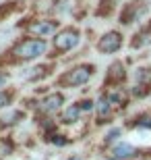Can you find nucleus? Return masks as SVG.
<instances>
[{"label":"nucleus","instance_id":"1","mask_svg":"<svg viewBox=\"0 0 151 160\" xmlns=\"http://www.w3.org/2000/svg\"><path fill=\"white\" fill-rule=\"evenodd\" d=\"M46 50H48L46 40L25 36L17 44H12L11 54H12V58H17V60H35V58H40V56H44Z\"/></svg>","mask_w":151,"mask_h":160},{"label":"nucleus","instance_id":"2","mask_svg":"<svg viewBox=\"0 0 151 160\" xmlns=\"http://www.w3.org/2000/svg\"><path fill=\"white\" fill-rule=\"evenodd\" d=\"M93 73H95V67L91 62L77 65V67H73V69H68L66 73L60 75L58 85H62V88H81V85H87L91 81Z\"/></svg>","mask_w":151,"mask_h":160},{"label":"nucleus","instance_id":"3","mask_svg":"<svg viewBox=\"0 0 151 160\" xmlns=\"http://www.w3.org/2000/svg\"><path fill=\"white\" fill-rule=\"evenodd\" d=\"M147 12H149V0H130V2H126V4L122 6L120 23L122 25L139 23Z\"/></svg>","mask_w":151,"mask_h":160},{"label":"nucleus","instance_id":"4","mask_svg":"<svg viewBox=\"0 0 151 160\" xmlns=\"http://www.w3.org/2000/svg\"><path fill=\"white\" fill-rule=\"evenodd\" d=\"M79 42H81V31L77 27H64L54 36V50L58 54L70 52L73 48L79 46Z\"/></svg>","mask_w":151,"mask_h":160},{"label":"nucleus","instance_id":"5","mask_svg":"<svg viewBox=\"0 0 151 160\" xmlns=\"http://www.w3.org/2000/svg\"><path fill=\"white\" fill-rule=\"evenodd\" d=\"M122 44H124L122 33L116 31V29H112V31H106L104 36L99 38L97 44H95V48H97L99 54H116L122 48Z\"/></svg>","mask_w":151,"mask_h":160},{"label":"nucleus","instance_id":"6","mask_svg":"<svg viewBox=\"0 0 151 160\" xmlns=\"http://www.w3.org/2000/svg\"><path fill=\"white\" fill-rule=\"evenodd\" d=\"M58 27L60 25L56 19H40V21H33L27 25V33L33 38H40V40H46L50 36H56Z\"/></svg>","mask_w":151,"mask_h":160},{"label":"nucleus","instance_id":"7","mask_svg":"<svg viewBox=\"0 0 151 160\" xmlns=\"http://www.w3.org/2000/svg\"><path fill=\"white\" fill-rule=\"evenodd\" d=\"M128 79V73H126V69H124V65H122L120 60H114L110 67H108V73H106V81H104V85L108 89L110 88H120L122 83Z\"/></svg>","mask_w":151,"mask_h":160},{"label":"nucleus","instance_id":"8","mask_svg":"<svg viewBox=\"0 0 151 160\" xmlns=\"http://www.w3.org/2000/svg\"><path fill=\"white\" fill-rule=\"evenodd\" d=\"M64 106V96L60 94V92H54V94H48L44 100L40 102V110L44 114H54V112H58L60 108Z\"/></svg>","mask_w":151,"mask_h":160},{"label":"nucleus","instance_id":"9","mask_svg":"<svg viewBox=\"0 0 151 160\" xmlns=\"http://www.w3.org/2000/svg\"><path fill=\"white\" fill-rule=\"evenodd\" d=\"M134 156H139V150L130 143H116L112 148V158L114 160H130Z\"/></svg>","mask_w":151,"mask_h":160},{"label":"nucleus","instance_id":"10","mask_svg":"<svg viewBox=\"0 0 151 160\" xmlns=\"http://www.w3.org/2000/svg\"><path fill=\"white\" fill-rule=\"evenodd\" d=\"M95 112H97V121L99 123H108V121L112 119V114H114V106L106 100L104 94H101V98L95 102Z\"/></svg>","mask_w":151,"mask_h":160},{"label":"nucleus","instance_id":"11","mask_svg":"<svg viewBox=\"0 0 151 160\" xmlns=\"http://www.w3.org/2000/svg\"><path fill=\"white\" fill-rule=\"evenodd\" d=\"M81 106H79V102H75V104H68V106L64 108V112H62V119H60V123L62 125H75L81 121Z\"/></svg>","mask_w":151,"mask_h":160},{"label":"nucleus","instance_id":"12","mask_svg":"<svg viewBox=\"0 0 151 160\" xmlns=\"http://www.w3.org/2000/svg\"><path fill=\"white\" fill-rule=\"evenodd\" d=\"M133 85H143V88H151V69L149 67H139L133 71Z\"/></svg>","mask_w":151,"mask_h":160},{"label":"nucleus","instance_id":"13","mask_svg":"<svg viewBox=\"0 0 151 160\" xmlns=\"http://www.w3.org/2000/svg\"><path fill=\"white\" fill-rule=\"evenodd\" d=\"M130 127H141V129H151V110L149 112H141L133 119V123H128Z\"/></svg>","mask_w":151,"mask_h":160},{"label":"nucleus","instance_id":"14","mask_svg":"<svg viewBox=\"0 0 151 160\" xmlns=\"http://www.w3.org/2000/svg\"><path fill=\"white\" fill-rule=\"evenodd\" d=\"M114 2L116 0H99L97 8H95V15H99V17H110L112 11H114Z\"/></svg>","mask_w":151,"mask_h":160},{"label":"nucleus","instance_id":"15","mask_svg":"<svg viewBox=\"0 0 151 160\" xmlns=\"http://www.w3.org/2000/svg\"><path fill=\"white\" fill-rule=\"evenodd\" d=\"M11 100H12V92H8V89H0V108H4V106H8L11 104Z\"/></svg>","mask_w":151,"mask_h":160},{"label":"nucleus","instance_id":"16","mask_svg":"<svg viewBox=\"0 0 151 160\" xmlns=\"http://www.w3.org/2000/svg\"><path fill=\"white\" fill-rule=\"evenodd\" d=\"M120 133H122V129H120V127H114V129H110L108 133H106V139H104V142H106V143L116 142L118 137H120Z\"/></svg>","mask_w":151,"mask_h":160},{"label":"nucleus","instance_id":"17","mask_svg":"<svg viewBox=\"0 0 151 160\" xmlns=\"http://www.w3.org/2000/svg\"><path fill=\"white\" fill-rule=\"evenodd\" d=\"M48 139H50L52 143H56V146H66V143H68V139H66V137H62L60 133H54V135H50Z\"/></svg>","mask_w":151,"mask_h":160},{"label":"nucleus","instance_id":"18","mask_svg":"<svg viewBox=\"0 0 151 160\" xmlns=\"http://www.w3.org/2000/svg\"><path fill=\"white\" fill-rule=\"evenodd\" d=\"M79 106H81L83 112H87V110H93V108H95V102H91V100L85 98V100H79Z\"/></svg>","mask_w":151,"mask_h":160},{"label":"nucleus","instance_id":"19","mask_svg":"<svg viewBox=\"0 0 151 160\" xmlns=\"http://www.w3.org/2000/svg\"><path fill=\"white\" fill-rule=\"evenodd\" d=\"M6 83H8V73H4V71H0V89L4 88Z\"/></svg>","mask_w":151,"mask_h":160},{"label":"nucleus","instance_id":"20","mask_svg":"<svg viewBox=\"0 0 151 160\" xmlns=\"http://www.w3.org/2000/svg\"><path fill=\"white\" fill-rule=\"evenodd\" d=\"M66 160H81V156H68Z\"/></svg>","mask_w":151,"mask_h":160},{"label":"nucleus","instance_id":"21","mask_svg":"<svg viewBox=\"0 0 151 160\" xmlns=\"http://www.w3.org/2000/svg\"><path fill=\"white\" fill-rule=\"evenodd\" d=\"M110 160H114V158H110Z\"/></svg>","mask_w":151,"mask_h":160}]
</instances>
